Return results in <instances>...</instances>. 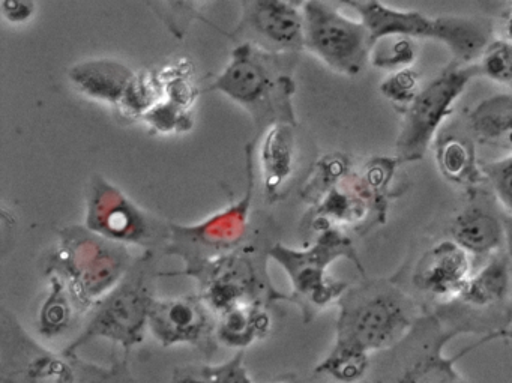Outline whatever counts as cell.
<instances>
[{
	"label": "cell",
	"mask_w": 512,
	"mask_h": 383,
	"mask_svg": "<svg viewBox=\"0 0 512 383\" xmlns=\"http://www.w3.org/2000/svg\"><path fill=\"white\" fill-rule=\"evenodd\" d=\"M295 53H272L250 43L232 50L229 64L215 77L206 92H221L247 110L260 139L275 125H298L295 95Z\"/></svg>",
	"instance_id": "6da1fadb"
},
{
	"label": "cell",
	"mask_w": 512,
	"mask_h": 383,
	"mask_svg": "<svg viewBox=\"0 0 512 383\" xmlns=\"http://www.w3.org/2000/svg\"><path fill=\"white\" fill-rule=\"evenodd\" d=\"M0 383H139L128 355L112 365L79 358L77 353L53 352L38 343L16 314L0 310Z\"/></svg>",
	"instance_id": "7a4b0ae2"
},
{
	"label": "cell",
	"mask_w": 512,
	"mask_h": 383,
	"mask_svg": "<svg viewBox=\"0 0 512 383\" xmlns=\"http://www.w3.org/2000/svg\"><path fill=\"white\" fill-rule=\"evenodd\" d=\"M134 262L127 245L86 226H73L59 232L58 245L46 260V274L64 281L77 313H86L118 286Z\"/></svg>",
	"instance_id": "3957f363"
},
{
	"label": "cell",
	"mask_w": 512,
	"mask_h": 383,
	"mask_svg": "<svg viewBox=\"0 0 512 383\" xmlns=\"http://www.w3.org/2000/svg\"><path fill=\"white\" fill-rule=\"evenodd\" d=\"M337 305L334 344L370 355L397 346L419 317L412 299L389 280L349 287Z\"/></svg>",
	"instance_id": "277c9868"
},
{
	"label": "cell",
	"mask_w": 512,
	"mask_h": 383,
	"mask_svg": "<svg viewBox=\"0 0 512 383\" xmlns=\"http://www.w3.org/2000/svg\"><path fill=\"white\" fill-rule=\"evenodd\" d=\"M445 319V313L419 316L409 334L397 346L386 350L389 355L386 361L371 365L368 374L371 379L367 383H457L463 379L457 370L458 359L476 347L506 335L505 332L485 335L473 346L449 356L445 353L446 344L461 332L473 329L460 322L449 325Z\"/></svg>",
	"instance_id": "5b68a950"
},
{
	"label": "cell",
	"mask_w": 512,
	"mask_h": 383,
	"mask_svg": "<svg viewBox=\"0 0 512 383\" xmlns=\"http://www.w3.org/2000/svg\"><path fill=\"white\" fill-rule=\"evenodd\" d=\"M253 235L232 253L208 260L190 271L175 272L197 281L200 298L215 316L233 308H269L275 302L290 301L289 295L275 289L268 274L269 251L277 242H271V233L254 241Z\"/></svg>",
	"instance_id": "8992f818"
},
{
	"label": "cell",
	"mask_w": 512,
	"mask_h": 383,
	"mask_svg": "<svg viewBox=\"0 0 512 383\" xmlns=\"http://www.w3.org/2000/svg\"><path fill=\"white\" fill-rule=\"evenodd\" d=\"M163 275L157 268V254L145 251L130 271L113 287L89 314L83 331L65 347V353H77L80 347L97 338L119 344L125 353L145 340L149 313L155 299V281Z\"/></svg>",
	"instance_id": "52a82bcc"
},
{
	"label": "cell",
	"mask_w": 512,
	"mask_h": 383,
	"mask_svg": "<svg viewBox=\"0 0 512 383\" xmlns=\"http://www.w3.org/2000/svg\"><path fill=\"white\" fill-rule=\"evenodd\" d=\"M269 257L277 260L278 265L289 275L292 283L290 302H295L301 308L305 323L314 319L317 313L332 302H338L349 289L343 281L329 277L328 268L332 262L346 257L362 271L350 239L332 227L320 232L319 238L308 250H292L277 242L269 251Z\"/></svg>",
	"instance_id": "ba28073f"
},
{
	"label": "cell",
	"mask_w": 512,
	"mask_h": 383,
	"mask_svg": "<svg viewBox=\"0 0 512 383\" xmlns=\"http://www.w3.org/2000/svg\"><path fill=\"white\" fill-rule=\"evenodd\" d=\"M257 140L247 146V191L242 200L212 215L196 226L170 224V239L164 247L166 256H176L185 263L184 271L208 260L232 253L251 238V200L254 193L253 154Z\"/></svg>",
	"instance_id": "9c48e42d"
},
{
	"label": "cell",
	"mask_w": 512,
	"mask_h": 383,
	"mask_svg": "<svg viewBox=\"0 0 512 383\" xmlns=\"http://www.w3.org/2000/svg\"><path fill=\"white\" fill-rule=\"evenodd\" d=\"M85 226L109 241L154 253L164 250L170 239V224L140 208L100 175L92 178L86 193Z\"/></svg>",
	"instance_id": "30bf717a"
},
{
	"label": "cell",
	"mask_w": 512,
	"mask_h": 383,
	"mask_svg": "<svg viewBox=\"0 0 512 383\" xmlns=\"http://www.w3.org/2000/svg\"><path fill=\"white\" fill-rule=\"evenodd\" d=\"M479 74L478 65L452 64L422 88L409 109L403 112V127L395 145L400 161L410 163L424 157L437 131L451 116L455 101Z\"/></svg>",
	"instance_id": "8fae6325"
},
{
	"label": "cell",
	"mask_w": 512,
	"mask_h": 383,
	"mask_svg": "<svg viewBox=\"0 0 512 383\" xmlns=\"http://www.w3.org/2000/svg\"><path fill=\"white\" fill-rule=\"evenodd\" d=\"M305 50L335 73L358 76L370 62V34L361 20H352L328 2L302 4Z\"/></svg>",
	"instance_id": "7c38bea8"
},
{
	"label": "cell",
	"mask_w": 512,
	"mask_h": 383,
	"mask_svg": "<svg viewBox=\"0 0 512 383\" xmlns=\"http://www.w3.org/2000/svg\"><path fill=\"white\" fill-rule=\"evenodd\" d=\"M68 79L85 97L112 104L130 115L145 116L157 104L152 82L112 59L80 62L68 70Z\"/></svg>",
	"instance_id": "4fadbf2b"
},
{
	"label": "cell",
	"mask_w": 512,
	"mask_h": 383,
	"mask_svg": "<svg viewBox=\"0 0 512 383\" xmlns=\"http://www.w3.org/2000/svg\"><path fill=\"white\" fill-rule=\"evenodd\" d=\"M302 4L304 2L244 0L241 20L230 37L268 52L298 55L305 50Z\"/></svg>",
	"instance_id": "5bb4252c"
},
{
	"label": "cell",
	"mask_w": 512,
	"mask_h": 383,
	"mask_svg": "<svg viewBox=\"0 0 512 383\" xmlns=\"http://www.w3.org/2000/svg\"><path fill=\"white\" fill-rule=\"evenodd\" d=\"M197 296L155 299L149 313V329L163 347L191 344L206 358L218 350L217 319Z\"/></svg>",
	"instance_id": "9a60e30c"
},
{
	"label": "cell",
	"mask_w": 512,
	"mask_h": 383,
	"mask_svg": "<svg viewBox=\"0 0 512 383\" xmlns=\"http://www.w3.org/2000/svg\"><path fill=\"white\" fill-rule=\"evenodd\" d=\"M472 277L469 253L452 239L428 250L416 263L413 286L425 295L443 301L458 299Z\"/></svg>",
	"instance_id": "2e32d148"
},
{
	"label": "cell",
	"mask_w": 512,
	"mask_h": 383,
	"mask_svg": "<svg viewBox=\"0 0 512 383\" xmlns=\"http://www.w3.org/2000/svg\"><path fill=\"white\" fill-rule=\"evenodd\" d=\"M298 155L295 125H275L263 134L260 166L269 203L280 202L290 193V184L298 172Z\"/></svg>",
	"instance_id": "e0dca14e"
},
{
	"label": "cell",
	"mask_w": 512,
	"mask_h": 383,
	"mask_svg": "<svg viewBox=\"0 0 512 383\" xmlns=\"http://www.w3.org/2000/svg\"><path fill=\"white\" fill-rule=\"evenodd\" d=\"M346 5L358 13L371 43L386 37L431 38L434 19L418 11L395 10L377 0H352Z\"/></svg>",
	"instance_id": "ac0fdd59"
},
{
	"label": "cell",
	"mask_w": 512,
	"mask_h": 383,
	"mask_svg": "<svg viewBox=\"0 0 512 383\" xmlns=\"http://www.w3.org/2000/svg\"><path fill=\"white\" fill-rule=\"evenodd\" d=\"M490 22L473 17H437L430 40L439 41L451 50L457 64L470 65L481 59L491 40Z\"/></svg>",
	"instance_id": "d6986e66"
},
{
	"label": "cell",
	"mask_w": 512,
	"mask_h": 383,
	"mask_svg": "<svg viewBox=\"0 0 512 383\" xmlns=\"http://www.w3.org/2000/svg\"><path fill=\"white\" fill-rule=\"evenodd\" d=\"M451 238L469 254L494 253L506 241L505 224L481 206H472L455 218Z\"/></svg>",
	"instance_id": "ffe728a7"
},
{
	"label": "cell",
	"mask_w": 512,
	"mask_h": 383,
	"mask_svg": "<svg viewBox=\"0 0 512 383\" xmlns=\"http://www.w3.org/2000/svg\"><path fill=\"white\" fill-rule=\"evenodd\" d=\"M473 137L482 145L503 149L512 154V95L487 98L469 116Z\"/></svg>",
	"instance_id": "44dd1931"
},
{
	"label": "cell",
	"mask_w": 512,
	"mask_h": 383,
	"mask_svg": "<svg viewBox=\"0 0 512 383\" xmlns=\"http://www.w3.org/2000/svg\"><path fill=\"white\" fill-rule=\"evenodd\" d=\"M511 259L491 257L481 271L472 274L461 295L455 301L466 307L487 308L500 304L511 292Z\"/></svg>",
	"instance_id": "7402d4cb"
},
{
	"label": "cell",
	"mask_w": 512,
	"mask_h": 383,
	"mask_svg": "<svg viewBox=\"0 0 512 383\" xmlns=\"http://www.w3.org/2000/svg\"><path fill=\"white\" fill-rule=\"evenodd\" d=\"M268 308L248 305L233 308L218 316L217 340L235 349L245 350L257 338H265L271 331Z\"/></svg>",
	"instance_id": "603a6c76"
},
{
	"label": "cell",
	"mask_w": 512,
	"mask_h": 383,
	"mask_svg": "<svg viewBox=\"0 0 512 383\" xmlns=\"http://www.w3.org/2000/svg\"><path fill=\"white\" fill-rule=\"evenodd\" d=\"M371 365L373 359L370 353L334 344L328 355L316 365L314 374L328 377L337 383H361L370 374Z\"/></svg>",
	"instance_id": "cb8c5ba5"
},
{
	"label": "cell",
	"mask_w": 512,
	"mask_h": 383,
	"mask_svg": "<svg viewBox=\"0 0 512 383\" xmlns=\"http://www.w3.org/2000/svg\"><path fill=\"white\" fill-rule=\"evenodd\" d=\"M49 280L50 292L38 316V331L46 338H55L70 328L77 310L64 281L58 277Z\"/></svg>",
	"instance_id": "d4e9b609"
},
{
	"label": "cell",
	"mask_w": 512,
	"mask_h": 383,
	"mask_svg": "<svg viewBox=\"0 0 512 383\" xmlns=\"http://www.w3.org/2000/svg\"><path fill=\"white\" fill-rule=\"evenodd\" d=\"M244 350L218 365H184L173 370L170 383H254L244 365Z\"/></svg>",
	"instance_id": "484cf974"
},
{
	"label": "cell",
	"mask_w": 512,
	"mask_h": 383,
	"mask_svg": "<svg viewBox=\"0 0 512 383\" xmlns=\"http://www.w3.org/2000/svg\"><path fill=\"white\" fill-rule=\"evenodd\" d=\"M437 163L449 181H470L475 173V154L472 143L458 136L446 137L437 143Z\"/></svg>",
	"instance_id": "4316f807"
},
{
	"label": "cell",
	"mask_w": 512,
	"mask_h": 383,
	"mask_svg": "<svg viewBox=\"0 0 512 383\" xmlns=\"http://www.w3.org/2000/svg\"><path fill=\"white\" fill-rule=\"evenodd\" d=\"M418 58V44L413 38L386 37L371 46L370 64L379 70L397 73L412 68Z\"/></svg>",
	"instance_id": "83f0119b"
},
{
	"label": "cell",
	"mask_w": 512,
	"mask_h": 383,
	"mask_svg": "<svg viewBox=\"0 0 512 383\" xmlns=\"http://www.w3.org/2000/svg\"><path fill=\"white\" fill-rule=\"evenodd\" d=\"M422 88L424 86H421L418 71L407 68V70L389 74L388 79L380 86V92L389 103L394 104L395 107H403V112H406Z\"/></svg>",
	"instance_id": "f1b7e54d"
},
{
	"label": "cell",
	"mask_w": 512,
	"mask_h": 383,
	"mask_svg": "<svg viewBox=\"0 0 512 383\" xmlns=\"http://www.w3.org/2000/svg\"><path fill=\"white\" fill-rule=\"evenodd\" d=\"M154 8L164 25L170 29L176 38L184 37L185 31L194 20H203L200 8L206 7V2H152L148 4Z\"/></svg>",
	"instance_id": "f546056e"
},
{
	"label": "cell",
	"mask_w": 512,
	"mask_h": 383,
	"mask_svg": "<svg viewBox=\"0 0 512 383\" xmlns=\"http://www.w3.org/2000/svg\"><path fill=\"white\" fill-rule=\"evenodd\" d=\"M479 73L497 83H512V43L506 40L491 41L479 59Z\"/></svg>",
	"instance_id": "4dcf8cb0"
},
{
	"label": "cell",
	"mask_w": 512,
	"mask_h": 383,
	"mask_svg": "<svg viewBox=\"0 0 512 383\" xmlns=\"http://www.w3.org/2000/svg\"><path fill=\"white\" fill-rule=\"evenodd\" d=\"M482 172L490 181L497 199L512 212V154L482 164Z\"/></svg>",
	"instance_id": "1f68e13d"
},
{
	"label": "cell",
	"mask_w": 512,
	"mask_h": 383,
	"mask_svg": "<svg viewBox=\"0 0 512 383\" xmlns=\"http://www.w3.org/2000/svg\"><path fill=\"white\" fill-rule=\"evenodd\" d=\"M0 8L8 22L13 25H22L32 19L37 10V4L31 0H4Z\"/></svg>",
	"instance_id": "d6a6232c"
},
{
	"label": "cell",
	"mask_w": 512,
	"mask_h": 383,
	"mask_svg": "<svg viewBox=\"0 0 512 383\" xmlns=\"http://www.w3.org/2000/svg\"><path fill=\"white\" fill-rule=\"evenodd\" d=\"M502 34V40L512 43V7L511 10L506 11L505 17H503Z\"/></svg>",
	"instance_id": "836d02e7"
},
{
	"label": "cell",
	"mask_w": 512,
	"mask_h": 383,
	"mask_svg": "<svg viewBox=\"0 0 512 383\" xmlns=\"http://www.w3.org/2000/svg\"><path fill=\"white\" fill-rule=\"evenodd\" d=\"M505 235L506 242H508L509 259H512V218H506L505 220Z\"/></svg>",
	"instance_id": "e575fe53"
},
{
	"label": "cell",
	"mask_w": 512,
	"mask_h": 383,
	"mask_svg": "<svg viewBox=\"0 0 512 383\" xmlns=\"http://www.w3.org/2000/svg\"><path fill=\"white\" fill-rule=\"evenodd\" d=\"M457 383H467V382H466V380H464V377H463V379L458 380V382H457Z\"/></svg>",
	"instance_id": "d590c367"
}]
</instances>
